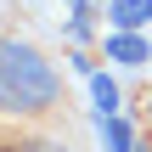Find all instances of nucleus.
<instances>
[{
  "instance_id": "nucleus-1",
  "label": "nucleus",
  "mask_w": 152,
  "mask_h": 152,
  "mask_svg": "<svg viewBox=\"0 0 152 152\" xmlns=\"http://www.w3.org/2000/svg\"><path fill=\"white\" fill-rule=\"evenodd\" d=\"M62 107V79L45 62L39 45L0 34V118L6 124H39Z\"/></svg>"
},
{
  "instance_id": "nucleus-2",
  "label": "nucleus",
  "mask_w": 152,
  "mask_h": 152,
  "mask_svg": "<svg viewBox=\"0 0 152 152\" xmlns=\"http://www.w3.org/2000/svg\"><path fill=\"white\" fill-rule=\"evenodd\" d=\"M107 17L118 23V34H130V28H141V23L152 17V0H113V6H107Z\"/></svg>"
},
{
  "instance_id": "nucleus-3",
  "label": "nucleus",
  "mask_w": 152,
  "mask_h": 152,
  "mask_svg": "<svg viewBox=\"0 0 152 152\" xmlns=\"http://www.w3.org/2000/svg\"><path fill=\"white\" fill-rule=\"evenodd\" d=\"M107 56L113 62H147L152 51H147V39H135V34H113L107 39Z\"/></svg>"
},
{
  "instance_id": "nucleus-4",
  "label": "nucleus",
  "mask_w": 152,
  "mask_h": 152,
  "mask_svg": "<svg viewBox=\"0 0 152 152\" xmlns=\"http://www.w3.org/2000/svg\"><path fill=\"white\" fill-rule=\"evenodd\" d=\"M102 141H107V152H135V135H130V124L113 113V118H102Z\"/></svg>"
},
{
  "instance_id": "nucleus-5",
  "label": "nucleus",
  "mask_w": 152,
  "mask_h": 152,
  "mask_svg": "<svg viewBox=\"0 0 152 152\" xmlns=\"http://www.w3.org/2000/svg\"><path fill=\"white\" fill-rule=\"evenodd\" d=\"M90 90H96V107H102V118H113V113H118V85H113L107 73H90Z\"/></svg>"
},
{
  "instance_id": "nucleus-6",
  "label": "nucleus",
  "mask_w": 152,
  "mask_h": 152,
  "mask_svg": "<svg viewBox=\"0 0 152 152\" xmlns=\"http://www.w3.org/2000/svg\"><path fill=\"white\" fill-rule=\"evenodd\" d=\"M0 152H34V130H23V124H0Z\"/></svg>"
}]
</instances>
